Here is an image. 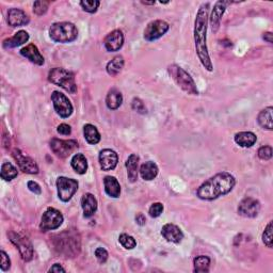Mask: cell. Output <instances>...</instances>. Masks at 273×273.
<instances>
[{
  "label": "cell",
  "mask_w": 273,
  "mask_h": 273,
  "mask_svg": "<svg viewBox=\"0 0 273 273\" xmlns=\"http://www.w3.org/2000/svg\"><path fill=\"white\" fill-rule=\"evenodd\" d=\"M208 11H209V3H203L196 13L195 23H194V44L197 57H199L202 65L204 66L208 72L213 69L212 63L208 52L207 47V25H208Z\"/></svg>",
  "instance_id": "6da1fadb"
},
{
  "label": "cell",
  "mask_w": 273,
  "mask_h": 273,
  "mask_svg": "<svg viewBox=\"0 0 273 273\" xmlns=\"http://www.w3.org/2000/svg\"><path fill=\"white\" fill-rule=\"evenodd\" d=\"M236 185V179L228 172L218 173L204 181L196 191L201 200L212 201L229 193Z\"/></svg>",
  "instance_id": "7a4b0ae2"
},
{
  "label": "cell",
  "mask_w": 273,
  "mask_h": 273,
  "mask_svg": "<svg viewBox=\"0 0 273 273\" xmlns=\"http://www.w3.org/2000/svg\"><path fill=\"white\" fill-rule=\"evenodd\" d=\"M49 36L53 42L65 44V43H71L77 39L78 29L69 21L55 23L49 29Z\"/></svg>",
  "instance_id": "3957f363"
},
{
  "label": "cell",
  "mask_w": 273,
  "mask_h": 273,
  "mask_svg": "<svg viewBox=\"0 0 273 273\" xmlns=\"http://www.w3.org/2000/svg\"><path fill=\"white\" fill-rule=\"evenodd\" d=\"M168 72L170 76L173 78L174 81L178 87L189 95H197L199 94V90L196 88V84L194 80L192 79L189 73H187L184 68L172 64L168 67Z\"/></svg>",
  "instance_id": "277c9868"
},
{
  "label": "cell",
  "mask_w": 273,
  "mask_h": 273,
  "mask_svg": "<svg viewBox=\"0 0 273 273\" xmlns=\"http://www.w3.org/2000/svg\"><path fill=\"white\" fill-rule=\"evenodd\" d=\"M48 80L53 84L58 85L68 93L75 94L77 92V85L75 82V75L62 67H55L48 74Z\"/></svg>",
  "instance_id": "5b68a950"
},
{
  "label": "cell",
  "mask_w": 273,
  "mask_h": 273,
  "mask_svg": "<svg viewBox=\"0 0 273 273\" xmlns=\"http://www.w3.org/2000/svg\"><path fill=\"white\" fill-rule=\"evenodd\" d=\"M8 236L10 241L18 249L21 258L25 261H30L33 258V247H32V243L28 237L16 232H10Z\"/></svg>",
  "instance_id": "8992f818"
},
{
  "label": "cell",
  "mask_w": 273,
  "mask_h": 273,
  "mask_svg": "<svg viewBox=\"0 0 273 273\" xmlns=\"http://www.w3.org/2000/svg\"><path fill=\"white\" fill-rule=\"evenodd\" d=\"M63 220H64V218L60 211L57 210L56 208L48 207L42 216V220H41V224H40L41 231L48 232V231H53V229H57L62 225Z\"/></svg>",
  "instance_id": "52a82bcc"
},
{
  "label": "cell",
  "mask_w": 273,
  "mask_h": 273,
  "mask_svg": "<svg viewBox=\"0 0 273 273\" xmlns=\"http://www.w3.org/2000/svg\"><path fill=\"white\" fill-rule=\"evenodd\" d=\"M57 188H58V196L62 202L71 201L74 194L78 190V181L73 178H67L64 176H60L57 179Z\"/></svg>",
  "instance_id": "ba28073f"
},
{
  "label": "cell",
  "mask_w": 273,
  "mask_h": 273,
  "mask_svg": "<svg viewBox=\"0 0 273 273\" xmlns=\"http://www.w3.org/2000/svg\"><path fill=\"white\" fill-rule=\"evenodd\" d=\"M51 100L57 114L62 119H67L73 114L74 108L71 100L63 93L59 92V91H53L51 94Z\"/></svg>",
  "instance_id": "9c48e42d"
},
{
  "label": "cell",
  "mask_w": 273,
  "mask_h": 273,
  "mask_svg": "<svg viewBox=\"0 0 273 273\" xmlns=\"http://www.w3.org/2000/svg\"><path fill=\"white\" fill-rule=\"evenodd\" d=\"M49 144L52 153L60 158L68 157L78 148V143L75 140H61V139L53 138Z\"/></svg>",
  "instance_id": "30bf717a"
},
{
  "label": "cell",
  "mask_w": 273,
  "mask_h": 273,
  "mask_svg": "<svg viewBox=\"0 0 273 273\" xmlns=\"http://www.w3.org/2000/svg\"><path fill=\"white\" fill-rule=\"evenodd\" d=\"M170 29V26L164 20H153L144 30V39L147 42H154L162 37Z\"/></svg>",
  "instance_id": "8fae6325"
},
{
  "label": "cell",
  "mask_w": 273,
  "mask_h": 273,
  "mask_svg": "<svg viewBox=\"0 0 273 273\" xmlns=\"http://www.w3.org/2000/svg\"><path fill=\"white\" fill-rule=\"evenodd\" d=\"M260 211V203L254 197L247 196L239 203L238 213L244 218H255Z\"/></svg>",
  "instance_id": "7c38bea8"
},
{
  "label": "cell",
  "mask_w": 273,
  "mask_h": 273,
  "mask_svg": "<svg viewBox=\"0 0 273 273\" xmlns=\"http://www.w3.org/2000/svg\"><path fill=\"white\" fill-rule=\"evenodd\" d=\"M12 155L14 159L16 160V162L19 165V169L23 171V172L27 174H37L39 173V167L35 163L33 159H31L28 156H25L24 153L19 151V149L15 148L12 152Z\"/></svg>",
  "instance_id": "4fadbf2b"
},
{
  "label": "cell",
  "mask_w": 273,
  "mask_h": 273,
  "mask_svg": "<svg viewBox=\"0 0 273 273\" xmlns=\"http://www.w3.org/2000/svg\"><path fill=\"white\" fill-rule=\"evenodd\" d=\"M59 241L64 242V244H58L56 245L57 249L60 250V252L64 253L65 255H69L73 251L74 254H78L80 249V242L79 239L76 236L69 235L67 236V233H63L59 235Z\"/></svg>",
  "instance_id": "5bb4252c"
},
{
  "label": "cell",
  "mask_w": 273,
  "mask_h": 273,
  "mask_svg": "<svg viewBox=\"0 0 273 273\" xmlns=\"http://www.w3.org/2000/svg\"><path fill=\"white\" fill-rule=\"evenodd\" d=\"M99 164L103 171L114 170L119 162V156L113 149L105 148L99 153Z\"/></svg>",
  "instance_id": "9a60e30c"
},
{
  "label": "cell",
  "mask_w": 273,
  "mask_h": 273,
  "mask_svg": "<svg viewBox=\"0 0 273 273\" xmlns=\"http://www.w3.org/2000/svg\"><path fill=\"white\" fill-rule=\"evenodd\" d=\"M104 45L106 49L110 52L119 51L124 45V34H123V32L121 30H113L110 32L105 37Z\"/></svg>",
  "instance_id": "2e32d148"
},
{
  "label": "cell",
  "mask_w": 273,
  "mask_h": 273,
  "mask_svg": "<svg viewBox=\"0 0 273 273\" xmlns=\"http://www.w3.org/2000/svg\"><path fill=\"white\" fill-rule=\"evenodd\" d=\"M162 237L169 242L179 243L184 239V233L181 229L172 223H168L161 228Z\"/></svg>",
  "instance_id": "e0dca14e"
},
{
  "label": "cell",
  "mask_w": 273,
  "mask_h": 273,
  "mask_svg": "<svg viewBox=\"0 0 273 273\" xmlns=\"http://www.w3.org/2000/svg\"><path fill=\"white\" fill-rule=\"evenodd\" d=\"M232 2L229 1H217L215 3V7L212 9V12L210 15V26H211V29L213 32H217L219 27H220V21L222 16L225 12L226 7L228 4H231Z\"/></svg>",
  "instance_id": "ac0fdd59"
},
{
  "label": "cell",
  "mask_w": 273,
  "mask_h": 273,
  "mask_svg": "<svg viewBox=\"0 0 273 273\" xmlns=\"http://www.w3.org/2000/svg\"><path fill=\"white\" fill-rule=\"evenodd\" d=\"M29 16L20 9H10L7 21L11 27H21L29 24Z\"/></svg>",
  "instance_id": "d6986e66"
},
{
  "label": "cell",
  "mask_w": 273,
  "mask_h": 273,
  "mask_svg": "<svg viewBox=\"0 0 273 273\" xmlns=\"http://www.w3.org/2000/svg\"><path fill=\"white\" fill-rule=\"evenodd\" d=\"M20 55L28 59L32 63L36 64V65H43L45 63V59L41 55V52L34 44H28L26 47L21 48Z\"/></svg>",
  "instance_id": "ffe728a7"
},
{
  "label": "cell",
  "mask_w": 273,
  "mask_h": 273,
  "mask_svg": "<svg viewBox=\"0 0 273 273\" xmlns=\"http://www.w3.org/2000/svg\"><path fill=\"white\" fill-rule=\"evenodd\" d=\"M81 207L83 210L84 218H91L94 216V213L97 210V200L91 193H85L81 199Z\"/></svg>",
  "instance_id": "44dd1931"
},
{
  "label": "cell",
  "mask_w": 273,
  "mask_h": 273,
  "mask_svg": "<svg viewBox=\"0 0 273 273\" xmlns=\"http://www.w3.org/2000/svg\"><path fill=\"white\" fill-rule=\"evenodd\" d=\"M104 186L107 195L113 199H117L121 195V186L114 176H106L104 178Z\"/></svg>",
  "instance_id": "7402d4cb"
},
{
  "label": "cell",
  "mask_w": 273,
  "mask_h": 273,
  "mask_svg": "<svg viewBox=\"0 0 273 273\" xmlns=\"http://www.w3.org/2000/svg\"><path fill=\"white\" fill-rule=\"evenodd\" d=\"M28 40H29L28 32L25 30H19L18 32H16L12 37L3 41V47L7 48V49H9V48L18 47L28 42Z\"/></svg>",
  "instance_id": "603a6c76"
},
{
  "label": "cell",
  "mask_w": 273,
  "mask_h": 273,
  "mask_svg": "<svg viewBox=\"0 0 273 273\" xmlns=\"http://www.w3.org/2000/svg\"><path fill=\"white\" fill-rule=\"evenodd\" d=\"M234 140L241 147H252L257 141V137L251 131H241L235 135Z\"/></svg>",
  "instance_id": "cb8c5ba5"
},
{
  "label": "cell",
  "mask_w": 273,
  "mask_h": 273,
  "mask_svg": "<svg viewBox=\"0 0 273 273\" xmlns=\"http://www.w3.org/2000/svg\"><path fill=\"white\" fill-rule=\"evenodd\" d=\"M138 167H139V156L136 154H131L126 161L127 176L130 183H135L138 179Z\"/></svg>",
  "instance_id": "d4e9b609"
},
{
  "label": "cell",
  "mask_w": 273,
  "mask_h": 273,
  "mask_svg": "<svg viewBox=\"0 0 273 273\" xmlns=\"http://www.w3.org/2000/svg\"><path fill=\"white\" fill-rule=\"evenodd\" d=\"M159 169L153 161L144 162L140 167V175L144 180H153L157 177Z\"/></svg>",
  "instance_id": "484cf974"
},
{
  "label": "cell",
  "mask_w": 273,
  "mask_h": 273,
  "mask_svg": "<svg viewBox=\"0 0 273 273\" xmlns=\"http://www.w3.org/2000/svg\"><path fill=\"white\" fill-rule=\"evenodd\" d=\"M123 103V95L119 90L111 89L106 97V105L110 110L119 109Z\"/></svg>",
  "instance_id": "4316f807"
},
{
  "label": "cell",
  "mask_w": 273,
  "mask_h": 273,
  "mask_svg": "<svg viewBox=\"0 0 273 273\" xmlns=\"http://www.w3.org/2000/svg\"><path fill=\"white\" fill-rule=\"evenodd\" d=\"M71 164L76 173L80 175L87 173L88 160L83 154H75L71 160Z\"/></svg>",
  "instance_id": "83f0119b"
},
{
  "label": "cell",
  "mask_w": 273,
  "mask_h": 273,
  "mask_svg": "<svg viewBox=\"0 0 273 273\" xmlns=\"http://www.w3.org/2000/svg\"><path fill=\"white\" fill-rule=\"evenodd\" d=\"M272 107H268L264 110L259 112L257 116V122L261 128L267 130H272L273 129V123H272Z\"/></svg>",
  "instance_id": "f1b7e54d"
},
{
  "label": "cell",
  "mask_w": 273,
  "mask_h": 273,
  "mask_svg": "<svg viewBox=\"0 0 273 273\" xmlns=\"http://www.w3.org/2000/svg\"><path fill=\"white\" fill-rule=\"evenodd\" d=\"M83 136H84L85 140H87V142L89 144H92V145H95V144L99 143V141H100V133L97 130V128L92 124L84 125Z\"/></svg>",
  "instance_id": "f546056e"
},
{
  "label": "cell",
  "mask_w": 273,
  "mask_h": 273,
  "mask_svg": "<svg viewBox=\"0 0 273 273\" xmlns=\"http://www.w3.org/2000/svg\"><path fill=\"white\" fill-rule=\"evenodd\" d=\"M123 67H124V58L122 56H116L113 59H112L111 61H109L107 63V73H108L110 76H116V75H119Z\"/></svg>",
  "instance_id": "4dcf8cb0"
},
{
  "label": "cell",
  "mask_w": 273,
  "mask_h": 273,
  "mask_svg": "<svg viewBox=\"0 0 273 273\" xmlns=\"http://www.w3.org/2000/svg\"><path fill=\"white\" fill-rule=\"evenodd\" d=\"M17 169H16L12 163L10 162H3L1 165V172H0V176L1 178L5 181H11L14 178L17 177Z\"/></svg>",
  "instance_id": "1f68e13d"
},
{
  "label": "cell",
  "mask_w": 273,
  "mask_h": 273,
  "mask_svg": "<svg viewBox=\"0 0 273 273\" xmlns=\"http://www.w3.org/2000/svg\"><path fill=\"white\" fill-rule=\"evenodd\" d=\"M194 272L196 273H207L209 271L210 258L205 255H200L194 258Z\"/></svg>",
  "instance_id": "d6a6232c"
},
{
  "label": "cell",
  "mask_w": 273,
  "mask_h": 273,
  "mask_svg": "<svg viewBox=\"0 0 273 273\" xmlns=\"http://www.w3.org/2000/svg\"><path fill=\"white\" fill-rule=\"evenodd\" d=\"M119 241L123 245V248H125L126 250H132L137 247L136 239L128 234H121Z\"/></svg>",
  "instance_id": "836d02e7"
},
{
  "label": "cell",
  "mask_w": 273,
  "mask_h": 273,
  "mask_svg": "<svg viewBox=\"0 0 273 273\" xmlns=\"http://www.w3.org/2000/svg\"><path fill=\"white\" fill-rule=\"evenodd\" d=\"M99 4L100 2L98 0H83V1H80L81 8L88 13H95L97 11Z\"/></svg>",
  "instance_id": "e575fe53"
},
{
  "label": "cell",
  "mask_w": 273,
  "mask_h": 273,
  "mask_svg": "<svg viewBox=\"0 0 273 273\" xmlns=\"http://www.w3.org/2000/svg\"><path fill=\"white\" fill-rule=\"evenodd\" d=\"M263 242L268 248L273 247V237H272V221L268 223V225L266 226L265 232L263 234Z\"/></svg>",
  "instance_id": "d590c367"
},
{
  "label": "cell",
  "mask_w": 273,
  "mask_h": 273,
  "mask_svg": "<svg viewBox=\"0 0 273 273\" xmlns=\"http://www.w3.org/2000/svg\"><path fill=\"white\" fill-rule=\"evenodd\" d=\"M48 7H49V2L45 1V0H39V1H35L33 4V12L36 15H43L47 12Z\"/></svg>",
  "instance_id": "8d00e7d4"
},
{
  "label": "cell",
  "mask_w": 273,
  "mask_h": 273,
  "mask_svg": "<svg viewBox=\"0 0 273 273\" xmlns=\"http://www.w3.org/2000/svg\"><path fill=\"white\" fill-rule=\"evenodd\" d=\"M131 107L133 110L140 114H145L147 112L146 108H145V105H144V103L140 98H133L132 103H131Z\"/></svg>",
  "instance_id": "74e56055"
},
{
  "label": "cell",
  "mask_w": 273,
  "mask_h": 273,
  "mask_svg": "<svg viewBox=\"0 0 273 273\" xmlns=\"http://www.w3.org/2000/svg\"><path fill=\"white\" fill-rule=\"evenodd\" d=\"M258 157L261 160H269L272 158V155H273V151H272V147L269 145H265V146H261L258 149Z\"/></svg>",
  "instance_id": "f35d334b"
},
{
  "label": "cell",
  "mask_w": 273,
  "mask_h": 273,
  "mask_svg": "<svg viewBox=\"0 0 273 273\" xmlns=\"http://www.w3.org/2000/svg\"><path fill=\"white\" fill-rule=\"evenodd\" d=\"M163 212V205L161 203H154V204L149 207L148 213L152 218H158Z\"/></svg>",
  "instance_id": "ab89813d"
},
{
  "label": "cell",
  "mask_w": 273,
  "mask_h": 273,
  "mask_svg": "<svg viewBox=\"0 0 273 273\" xmlns=\"http://www.w3.org/2000/svg\"><path fill=\"white\" fill-rule=\"evenodd\" d=\"M95 257L97 258L99 264H105L108 259V252L104 248H97L95 250Z\"/></svg>",
  "instance_id": "60d3db41"
},
{
  "label": "cell",
  "mask_w": 273,
  "mask_h": 273,
  "mask_svg": "<svg viewBox=\"0 0 273 273\" xmlns=\"http://www.w3.org/2000/svg\"><path fill=\"white\" fill-rule=\"evenodd\" d=\"M0 256H1V265H0V267H1V270L2 271L9 270L11 267V260L9 258L8 254L5 253L4 251H1V252H0Z\"/></svg>",
  "instance_id": "b9f144b4"
},
{
  "label": "cell",
  "mask_w": 273,
  "mask_h": 273,
  "mask_svg": "<svg viewBox=\"0 0 273 273\" xmlns=\"http://www.w3.org/2000/svg\"><path fill=\"white\" fill-rule=\"evenodd\" d=\"M27 186H28V189L31 191V192H33L34 194H37V195H40L42 193V188H41V186L35 183V181L33 180H29L28 181V184H27Z\"/></svg>",
  "instance_id": "7bdbcfd3"
},
{
  "label": "cell",
  "mask_w": 273,
  "mask_h": 273,
  "mask_svg": "<svg viewBox=\"0 0 273 273\" xmlns=\"http://www.w3.org/2000/svg\"><path fill=\"white\" fill-rule=\"evenodd\" d=\"M57 131L60 133V135H63V136H69L72 133V128L69 125L67 124H60L58 126L57 128Z\"/></svg>",
  "instance_id": "ee69618b"
},
{
  "label": "cell",
  "mask_w": 273,
  "mask_h": 273,
  "mask_svg": "<svg viewBox=\"0 0 273 273\" xmlns=\"http://www.w3.org/2000/svg\"><path fill=\"white\" fill-rule=\"evenodd\" d=\"M136 222H137L138 225L143 226V225H144V224H145V222H146L145 216H144V215H143V213H141V212L137 213V216H136Z\"/></svg>",
  "instance_id": "f6af8a7d"
},
{
  "label": "cell",
  "mask_w": 273,
  "mask_h": 273,
  "mask_svg": "<svg viewBox=\"0 0 273 273\" xmlns=\"http://www.w3.org/2000/svg\"><path fill=\"white\" fill-rule=\"evenodd\" d=\"M48 271L49 272H65V269H64L60 264H55Z\"/></svg>",
  "instance_id": "bcb514c9"
},
{
  "label": "cell",
  "mask_w": 273,
  "mask_h": 273,
  "mask_svg": "<svg viewBox=\"0 0 273 273\" xmlns=\"http://www.w3.org/2000/svg\"><path fill=\"white\" fill-rule=\"evenodd\" d=\"M272 33L271 32H266V33H264V36H263V39L265 41H267L269 43V44H272V42H273V39H272Z\"/></svg>",
  "instance_id": "7dc6e473"
},
{
  "label": "cell",
  "mask_w": 273,
  "mask_h": 273,
  "mask_svg": "<svg viewBox=\"0 0 273 273\" xmlns=\"http://www.w3.org/2000/svg\"><path fill=\"white\" fill-rule=\"evenodd\" d=\"M143 4H155V1H151V2H147V1H142Z\"/></svg>",
  "instance_id": "c3c4849f"
}]
</instances>
